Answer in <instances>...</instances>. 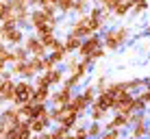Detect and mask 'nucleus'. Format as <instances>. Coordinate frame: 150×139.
<instances>
[{"mask_svg":"<svg viewBox=\"0 0 150 139\" xmlns=\"http://www.w3.org/2000/svg\"><path fill=\"white\" fill-rule=\"evenodd\" d=\"M87 111H89L91 122H102V120L107 117V111H105V109H100L98 104H89V109H87Z\"/></svg>","mask_w":150,"mask_h":139,"instance_id":"20","label":"nucleus"},{"mask_svg":"<svg viewBox=\"0 0 150 139\" xmlns=\"http://www.w3.org/2000/svg\"><path fill=\"white\" fill-rule=\"evenodd\" d=\"M148 85H150V80H148Z\"/></svg>","mask_w":150,"mask_h":139,"instance_id":"41","label":"nucleus"},{"mask_svg":"<svg viewBox=\"0 0 150 139\" xmlns=\"http://www.w3.org/2000/svg\"><path fill=\"white\" fill-rule=\"evenodd\" d=\"M0 104H2V100H0Z\"/></svg>","mask_w":150,"mask_h":139,"instance_id":"39","label":"nucleus"},{"mask_svg":"<svg viewBox=\"0 0 150 139\" xmlns=\"http://www.w3.org/2000/svg\"><path fill=\"white\" fill-rule=\"evenodd\" d=\"M148 135H150V124H148Z\"/></svg>","mask_w":150,"mask_h":139,"instance_id":"36","label":"nucleus"},{"mask_svg":"<svg viewBox=\"0 0 150 139\" xmlns=\"http://www.w3.org/2000/svg\"><path fill=\"white\" fill-rule=\"evenodd\" d=\"M133 96L131 91H124L122 96H117L115 100H113V111L115 113H131L133 111Z\"/></svg>","mask_w":150,"mask_h":139,"instance_id":"9","label":"nucleus"},{"mask_svg":"<svg viewBox=\"0 0 150 139\" xmlns=\"http://www.w3.org/2000/svg\"><path fill=\"white\" fill-rule=\"evenodd\" d=\"M35 91V83H30V78H20L15 80V102L13 104H24V102H30Z\"/></svg>","mask_w":150,"mask_h":139,"instance_id":"5","label":"nucleus"},{"mask_svg":"<svg viewBox=\"0 0 150 139\" xmlns=\"http://www.w3.org/2000/svg\"><path fill=\"white\" fill-rule=\"evenodd\" d=\"M139 96L144 98V102H146V104H150V85H148V87H146V89H144Z\"/></svg>","mask_w":150,"mask_h":139,"instance_id":"33","label":"nucleus"},{"mask_svg":"<svg viewBox=\"0 0 150 139\" xmlns=\"http://www.w3.org/2000/svg\"><path fill=\"white\" fill-rule=\"evenodd\" d=\"M79 52L83 56V61H87V63H94L96 59H100V56H105V48H102V37H98V35H89V37L85 39V42L81 44Z\"/></svg>","mask_w":150,"mask_h":139,"instance_id":"2","label":"nucleus"},{"mask_svg":"<svg viewBox=\"0 0 150 139\" xmlns=\"http://www.w3.org/2000/svg\"><path fill=\"white\" fill-rule=\"evenodd\" d=\"M91 104H98L100 109H105V111H111L113 109V96L109 94V91H98V96H96V100L91 102Z\"/></svg>","mask_w":150,"mask_h":139,"instance_id":"13","label":"nucleus"},{"mask_svg":"<svg viewBox=\"0 0 150 139\" xmlns=\"http://www.w3.org/2000/svg\"><path fill=\"white\" fill-rule=\"evenodd\" d=\"M133 9L139 13V11H144V9H148V0H133Z\"/></svg>","mask_w":150,"mask_h":139,"instance_id":"31","label":"nucleus"},{"mask_svg":"<svg viewBox=\"0 0 150 139\" xmlns=\"http://www.w3.org/2000/svg\"><path fill=\"white\" fill-rule=\"evenodd\" d=\"M102 26H105V18H91L89 13H83L72 24V35L83 39V37H89V35L98 33Z\"/></svg>","mask_w":150,"mask_h":139,"instance_id":"1","label":"nucleus"},{"mask_svg":"<svg viewBox=\"0 0 150 139\" xmlns=\"http://www.w3.org/2000/svg\"><path fill=\"white\" fill-rule=\"evenodd\" d=\"M81 44H83V39L76 37V35H72V33L65 37V42H63V46H65V50H68V52H74V50H79Z\"/></svg>","mask_w":150,"mask_h":139,"instance_id":"19","label":"nucleus"},{"mask_svg":"<svg viewBox=\"0 0 150 139\" xmlns=\"http://www.w3.org/2000/svg\"><path fill=\"white\" fill-rule=\"evenodd\" d=\"M50 56L57 61V63H61V61H65V56H68V50H65L63 42H57L52 48H50Z\"/></svg>","mask_w":150,"mask_h":139,"instance_id":"16","label":"nucleus"},{"mask_svg":"<svg viewBox=\"0 0 150 139\" xmlns=\"http://www.w3.org/2000/svg\"><path fill=\"white\" fill-rule=\"evenodd\" d=\"M96 96H98V89H96V87H91V85H89V87H85V89H83V98H85L89 104L96 100Z\"/></svg>","mask_w":150,"mask_h":139,"instance_id":"27","label":"nucleus"},{"mask_svg":"<svg viewBox=\"0 0 150 139\" xmlns=\"http://www.w3.org/2000/svg\"><path fill=\"white\" fill-rule=\"evenodd\" d=\"M7 54H9V48H7V44L0 39V59L2 61H7Z\"/></svg>","mask_w":150,"mask_h":139,"instance_id":"32","label":"nucleus"},{"mask_svg":"<svg viewBox=\"0 0 150 139\" xmlns=\"http://www.w3.org/2000/svg\"><path fill=\"white\" fill-rule=\"evenodd\" d=\"M120 128H107V131H102L100 133V137L98 139H120Z\"/></svg>","mask_w":150,"mask_h":139,"instance_id":"26","label":"nucleus"},{"mask_svg":"<svg viewBox=\"0 0 150 139\" xmlns=\"http://www.w3.org/2000/svg\"><path fill=\"white\" fill-rule=\"evenodd\" d=\"M68 107L74 113H79V117H83L87 113V109H89V102L83 98V94H74V96H72V100L68 102Z\"/></svg>","mask_w":150,"mask_h":139,"instance_id":"10","label":"nucleus"},{"mask_svg":"<svg viewBox=\"0 0 150 139\" xmlns=\"http://www.w3.org/2000/svg\"><path fill=\"white\" fill-rule=\"evenodd\" d=\"M44 76L48 78L50 87H54V85H61V83L65 80V74H63L61 70H57V68H54V70H46V72H44Z\"/></svg>","mask_w":150,"mask_h":139,"instance_id":"15","label":"nucleus"},{"mask_svg":"<svg viewBox=\"0 0 150 139\" xmlns=\"http://www.w3.org/2000/svg\"><path fill=\"white\" fill-rule=\"evenodd\" d=\"M79 63H81V61H76V59H70V61H68V70H70V74H72V72H74L76 68H79Z\"/></svg>","mask_w":150,"mask_h":139,"instance_id":"34","label":"nucleus"},{"mask_svg":"<svg viewBox=\"0 0 150 139\" xmlns=\"http://www.w3.org/2000/svg\"><path fill=\"white\" fill-rule=\"evenodd\" d=\"M148 33H150V26H148Z\"/></svg>","mask_w":150,"mask_h":139,"instance_id":"38","label":"nucleus"},{"mask_svg":"<svg viewBox=\"0 0 150 139\" xmlns=\"http://www.w3.org/2000/svg\"><path fill=\"white\" fill-rule=\"evenodd\" d=\"M22 46L28 50V54H30V56H46V54H48V48H46V46L39 42L37 35H26Z\"/></svg>","mask_w":150,"mask_h":139,"instance_id":"7","label":"nucleus"},{"mask_svg":"<svg viewBox=\"0 0 150 139\" xmlns=\"http://www.w3.org/2000/svg\"><path fill=\"white\" fill-rule=\"evenodd\" d=\"M24 30L22 26H15V28H9V30H0V39H2L7 46H22L24 44Z\"/></svg>","mask_w":150,"mask_h":139,"instance_id":"8","label":"nucleus"},{"mask_svg":"<svg viewBox=\"0 0 150 139\" xmlns=\"http://www.w3.org/2000/svg\"><path fill=\"white\" fill-rule=\"evenodd\" d=\"M146 135H148V122H146V113H144V111H139L137 122L133 124V133H131V137H133V139H142V137H146Z\"/></svg>","mask_w":150,"mask_h":139,"instance_id":"11","label":"nucleus"},{"mask_svg":"<svg viewBox=\"0 0 150 139\" xmlns=\"http://www.w3.org/2000/svg\"><path fill=\"white\" fill-rule=\"evenodd\" d=\"M102 131H105V128H102L100 122H91V124L87 126V135H89V137H100Z\"/></svg>","mask_w":150,"mask_h":139,"instance_id":"24","label":"nucleus"},{"mask_svg":"<svg viewBox=\"0 0 150 139\" xmlns=\"http://www.w3.org/2000/svg\"><path fill=\"white\" fill-rule=\"evenodd\" d=\"M146 107H148V104L144 102L142 96H135V98H133V111H144Z\"/></svg>","mask_w":150,"mask_h":139,"instance_id":"28","label":"nucleus"},{"mask_svg":"<svg viewBox=\"0 0 150 139\" xmlns=\"http://www.w3.org/2000/svg\"><path fill=\"white\" fill-rule=\"evenodd\" d=\"M28 126H30V133H33V135H39V133H46L48 131V122L46 120H41V117H30L28 120Z\"/></svg>","mask_w":150,"mask_h":139,"instance_id":"14","label":"nucleus"},{"mask_svg":"<svg viewBox=\"0 0 150 139\" xmlns=\"http://www.w3.org/2000/svg\"><path fill=\"white\" fill-rule=\"evenodd\" d=\"M57 9L61 13H70L74 9V0H57Z\"/></svg>","mask_w":150,"mask_h":139,"instance_id":"25","label":"nucleus"},{"mask_svg":"<svg viewBox=\"0 0 150 139\" xmlns=\"http://www.w3.org/2000/svg\"><path fill=\"white\" fill-rule=\"evenodd\" d=\"M70 128H65V126H61V124H57L54 128H52V131H50V139H65V137H68L70 135Z\"/></svg>","mask_w":150,"mask_h":139,"instance_id":"22","label":"nucleus"},{"mask_svg":"<svg viewBox=\"0 0 150 139\" xmlns=\"http://www.w3.org/2000/svg\"><path fill=\"white\" fill-rule=\"evenodd\" d=\"M54 68H57V61H54L50 54H46V56H44V72H46V70H54Z\"/></svg>","mask_w":150,"mask_h":139,"instance_id":"30","label":"nucleus"},{"mask_svg":"<svg viewBox=\"0 0 150 139\" xmlns=\"http://www.w3.org/2000/svg\"><path fill=\"white\" fill-rule=\"evenodd\" d=\"M65 139H76V137H74V133H70V135H68V137H65Z\"/></svg>","mask_w":150,"mask_h":139,"instance_id":"35","label":"nucleus"},{"mask_svg":"<svg viewBox=\"0 0 150 139\" xmlns=\"http://www.w3.org/2000/svg\"><path fill=\"white\" fill-rule=\"evenodd\" d=\"M0 100L4 104H13L15 102V80L11 72H4L0 76Z\"/></svg>","mask_w":150,"mask_h":139,"instance_id":"3","label":"nucleus"},{"mask_svg":"<svg viewBox=\"0 0 150 139\" xmlns=\"http://www.w3.org/2000/svg\"><path fill=\"white\" fill-rule=\"evenodd\" d=\"M124 126H128L126 113H115V115H113V120L107 122V128H124Z\"/></svg>","mask_w":150,"mask_h":139,"instance_id":"18","label":"nucleus"},{"mask_svg":"<svg viewBox=\"0 0 150 139\" xmlns=\"http://www.w3.org/2000/svg\"><path fill=\"white\" fill-rule=\"evenodd\" d=\"M72 96H74V87H70V85L61 83L59 89L50 94V102H52L54 107H63V104H68V102L72 100Z\"/></svg>","mask_w":150,"mask_h":139,"instance_id":"6","label":"nucleus"},{"mask_svg":"<svg viewBox=\"0 0 150 139\" xmlns=\"http://www.w3.org/2000/svg\"><path fill=\"white\" fill-rule=\"evenodd\" d=\"M50 94H52L50 87H35L30 102H35V104H48L50 102Z\"/></svg>","mask_w":150,"mask_h":139,"instance_id":"12","label":"nucleus"},{"mask_svg":"<svg viewBox=\"0 0 150 139\" xmlns=\"http://www.w3.org/2000/svg\"><path fill=\"white\" fill-rule=\"evenodd\" d=\"M33 102H24V104H18V115H20V122H28L33 117Z\"/></svg>","mask_w":150,"mask_h":139,"instance_id":"17","label":"nucleus"},{"mask_svg":"<svg viewBox=\"0 0 150 139\" xmlns=\"http://www.w3.org/2000/svg\"><path fill=\"white\" fill-rule=\"evenodd\" d=\"M85 9H87L85 0H74V9H72V11H76L79 15H83V13H85Z\"/></svg>","mask_w":150,"mask_h":139,"instance_id":"29","label":"nucleus"},{"mask_svg":"<svg viewBox=\"0 0 150 139\" xmlns=\"http://www.w3.org/2000/svg\"><path fill=\"white\" fill-rule=\"evenodd\" d=\"M128 39V28H113L109 30V33L105 35V39H102V46H107V50H117V48H122L124 42Z\"/></svg>","mask_w":150,"mask_h":139,"instance_id":"4","label":"nucleus"},{"mask_svg":"<svg viewBox=\"0 0 150 139\" xmlns=\"http://www.w3.org/2000/svg\"><path fill=\"white\" fill-rule=\"evenodd\" d=\"M0 28H2V22H0Z\"/></svg>","mask_w":150,"mask_h":139,"instance_id":"37","label":"nucleus"},{"mask_svg":"<svg viewBox=\"0 0 150 139\" xmlns=\"http://www.w3.org/2000/svg\"><path fill=\"white\" fill-rule=\"evenodd\" d=\"M107 91L113 96V100H115L117 96H122L124 91H128V87H126V83H111V85H107Z\"/></svg>","mask_w":150,"mask_h":139,"instance_id":"21","label":"nucleus"},{"mask_svg":"<svg viewBox=\"0 0 150 139\" xmlns=\"http://www.w3.org/2000/svg\"><path fill=\"white\" fill-rule=\"evenodd\" d=\"M26 2H30V0H26Z\"/></svg>","mask_w":150,"mask_h":139,"instance_id":"40","label":"nucleus"},{"mask_svg":"<svg viewBox=\"0 0 150 139\" xmlns=\"http://www.w3.org/2000/svg\"><path fill=\"white\" fill-rule=\"evenodd\" d=\"M37 37H39V42L44 44V46H46V48H48V50L52 48V46H54L57 42H59V39L54 37V33H41V35H37Z\"/></svg>","mask_w":150,"mask_h":139,"instance_id":"23","label":"nucleus"},{"mask_svg":"<svg viewBox=\"0 0 150 139\" xmlns=\"http://www.w3.org/2000/svg\"><path fill=\"white\" fill-rule=\"evenodd\" d=\"M0 139H2V137H0Z\"/></svg>","mask_w":150,"mask_h":139,"instance_id":"42","label":"nucleus"}]
</instances>
